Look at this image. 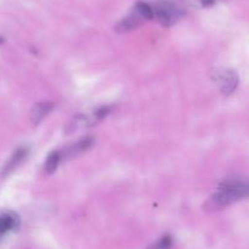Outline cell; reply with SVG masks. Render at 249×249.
Instances as JSON below:
<instances>
[{
	"label": "cell",
	"mask_w": 249,
	"mask_h": 249,
	"mask_svg": "<svg viewBox=\"0 0 249 249\" xmlns=\"http://www.w3.org/2000/svg\"><path fill=\"white\" fill-rule=\"evenodd\" d=\"M92 145H94V139L90 138V136L80 139L79 141H77V142H74L73 145H71L70 147L65 148L63 151H60L61 156H62V160H65V158L68 160V158L75 157V156L80 155V153H83L84 151L89 150Z\"/></svg>",
	"instance_id": "6"
},
{
	"label": "cell",
	"mask_w": 249,
	"mask_h": 249,
	"mask_svg": "<svg viewBox=\"0 0 249 249\" xmlns=\"http://www.w3.org/2000/svg\"><path fill=\"white\" fill-rule=\"evenodd\" d=\"M112 107L111 106H102L100 108L95 109L91 113L87 114H78L75 116L72 121L70 122V124L66 128V133L72 134L75 133L79 129L85 128V126H92L96 125L97 123L102 121L104 118H106L107 114L111 112Z\"/></svg>",
	"instance_id": "2"
},
{
	"label": "cell",
	"mask_w": 249,
	"mask_h": 249,
	"mask_svg": "<svg viewBox=\"0 0 249 249\" xmlns=\"http://www.w3.org/2000/svg\"><path fill=\"white\" fill-rule=\"evenodd\" d=\"M213 79L220 89V92L225 96L232 94L238 85V75L232 70H220L214 72Z\"/></svg>",
	"instance_id": "4"
},
{
	"label": "cell",
	"mask_w": 249,
	"mask_h": 249,
	"mask_svg": "<svg viewBox=\"0 0 249 249\" xmlns=\"http://www.w3.org/2000/svg\"><path fill=\"white\" fill-rule=\"evenodd\" d=\"M201 2L203 6H211L214 4V0H201Z\"/></svg>",
	"instance_id": "12"
},
{
	"label": "cell",
	"mask_w": 249,
	"mask_h": 249,
	"mask_svg": "<svg viewBox=\"0 0 249 249\" xmlns=\"http://www.w3.org/2000/svg\"><path fill=\"white\" fill-rule=\"evenodd\" d=\"M61 160H62V156H61L60 151L51 152L49 155V157L46 158L45 165H44V170H45L46 174H53V173H55V170L57 169Z\"/></svg>",
	"instance_id": "10"
},
{
	"label": "cell",
	"mask_w": 249,
	"mask_h": 249,
	"mask_svg": "<svg viewBox=\"0 0 249 249\" xmlns=\"http://www.w3.org/2000/svg\"><path fill=\"white\" fill-rule=\"evenodd\" d=\"M173 247V238L170 235L163 236L160 240H158L157 242L151 245L147 249H172Z\"/></svg>",
	"instance_id": "11"
},
{
	"label": "cell",
	"mask_w": 249,
	"mask_h": 249,
	"mask_svg": "<svg viewBox=\"0 0 249 249\" xmlns=\"http://www.w3.org/2000/svg\"><path fill=\"white\" fill-rule=\"evenodd\" d=\"M249 197V181L245 180H231L220 185L218 191L206 202L204 209L209 213L218 212L233 202Z\"/></svg>",
	"instance_id": "1"
},
{
	"label": "cell",
	"mask_w": 249,
	"mask_h": 249,
	"mask_svg": "<svg viewBox=\"0 0 249 249\" xmlns=\"http://www.w3.org/2000/svg\"><path fill=\"white\" fill-rule=\"evenodd\" d=\"M153 10H155V16L157 17L160 24L164 27H169L172 24H174L184 15V12L177 5H174L170 1L158 2Z\"/></svg>",
	"instance_id": "3"
},
{
	"label": "cell",
	"mask_w": 249,
	"mask_h": 249,
	"mask_svg": "<svg viewBox=\"0 0 249 249\" xmlns=\"http://www.w3.org/2000/svg\"><path fill=\"white\" fill-rule=\"evenodd\" d=\"M19 225V218L14 212H5L0 214V241L7 233L15 231Z\"/></svg>",
	"instance_id": "5"
},
{
	"label": "cell",
	"mask_w": 249,
	"mask_h": 249,
	"mask_svg": "<svg viewBox=\"0 0 249 249\" xmlns=\"http://www.w3.org/2000/svg\"><path fill=\"white\" fill-rule=\"evenodd\" d=\"M142 21H145V19H143L142 17H141V15L139 14L135 9H134L133 12H131L129 16H126L125 18H123L118 24H117L116 31L117 32L131 31V29L136 28L139 24H141V22Z\"/></svg>",
	"instance_id": "8"
},
{
	"label": "cell",
	"mask_w": 249,
	"mask_h": 249,
	"mask_svg": "<svg viewBox=\"0 0 249 249\" xmlns=\"http://www.w3.org/2000/svg\"><path fill=\"white\" fill-rule=\"evenodd\" d=\"M27 155H28V150H27L26 147H21L18 148V150L15 151V152L12 153L11 158L7 160L6 164H5L4 168H2V172H1L2 177H6V175H9L12 170L16 169V168L19 165V163L26 158Z\"/></svg>",
	"instance_id": "7"
},
{
	"label": "cell",
	"mask_w": 249,
	"mask_h": 249,
	"mask_svg": "<svg viewBox=\"0 0 249 249\" xmlns=\"http://www.w3.org/2000/svg\"><path fill=\"white\" fill-rule=\"evenodd\" d=\"M55 107L53 102H41L34 106V108L31 112V121L33 124H39Z\"/></svg>",
	"instance_id": "9"
}]
</instances>
